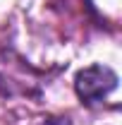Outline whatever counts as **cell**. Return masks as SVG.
Wrapping results in <instances>:
<instances>
[{
  "mask_svg": "<svg viewBox=\"0 0 122 125\" xmlns=\"http://www.w3.org/2000/svg\"><path fill=\"white\" fill-rule=\"evenodd\" d=\"M117 89V75L113 67L108 65H89L84 70H79L74 75V92L84 104H101L103 99H108L110 94Z\"/></svg>",
  "mask_w": 122,
  "mask_h": 125,
  "instance_id": "obj_1",
  "label": "cell"
}]
</instances>
